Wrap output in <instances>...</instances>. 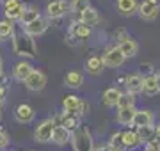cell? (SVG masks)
I'll return each instance as SVG.
<instances>
[{"label":"cell","mask_w":160,"mask_h":151,"mask_svg":"<svg viewBox=\"0 0 160 151\" xmlns=\"http://www.w3.org/2000/svg\"><path fill=\"white\" fill-rule=\"evenodd\" d=\"M12 37H14V52L18 53V55H23V57H36V43L34 39H32V36L27 34L25 30H22V32H18V34H12Z\"/></svg>","instance_id":"cell-1"},{"label":"cell","mask_w":160,"mask_h":151,"mask_svg":"<svg viewBox=\"0 0 160 151\" xmlns=\"http://www.w3.org/2000/svg\"><path fill=\"white\" fill-rule=\"evenodd\" d=\"M69 142L73 146V151H92V148H94L91 134L84 126L75 128L73 132H71V140Z\"/></svg>","instance_id":"cell-2"},{"label":"cell","mask_w":160,"mask_h":151,"mask_svg":"<svg viewBox=\"0 0 160 151\" xmlns=\"http://www.w3.org/2000/svg\"><path fill=\"white\" fill-rule=\"evenodd\" d=\"M46 16L50 20H59V18L66 16L71 11V2L69 0H52L46 4Z\"/></svg>","instance_id":"cell-3"},{"label":"cell","mask_w":160,"mask_h":151,"mask_svg":"<svg viewBox=\"0 0 160 151\" xmlns=\"http://www.w3.org/2000/svg\"><path fill=\"white\" fill-rule=\"evenodd\" d=\"M102 59H103L105 68H119V66H123V62L126 61L125 53L121 52V48L118 46V45L112 46V48H107L105 53L102 55Z\"/></svg>","instance_id":"cell-4"},{"label":"cell","mask_w":160,"mask_h":151,"mask_svg":"<svg viewBox=\"0 0 160 151\" xmlns=\"http://www.w3.org/2000/svg\"><path fill=\"white\" fill-rule=\"evenodd\" d=\"M53 128H55V119H45L38 124L34 132V139L36 142H52V135H53Z\"/></svg>","instance_id":"cell-5"},{"label":"cell","mask_w":160,"mask_h":151,"mask_svg":"<svg viewBox=\"0 0 160 151\" xmlns=\"http://www.w3.org/2000/svg\"><path fill=\"white\" fill-rule=\"evenodd\" d=\"M139 16L146 20V22H151V20H157L160 12V0H142L139 4Z\"/></svg>","instance_id":"cell-6"},{"label":"cell","mask_w":160,"mask_h":151,"mask_svg":"<svg viewBox=\"0 0 160 151\" xmlns=\"http://www.w3.org/2000/svg\"><path fill=\"white\" fill-rule=\"evenodd\" d=\"M48 25H50V18L48 16H38L36 20H32V22H29V23L23 25V30L27 32V34H30L32 37H38V36H43L48 30Z\"/></svg>","instance_id":"cell-7"},{"label":"cell","mask_w":160,"mask_h":151,"mask_svg":"<svg viewBox=\"0 0 160 151\" xmlns=\"http://www.w3.org/2000/svg\"><path fill=\"white\" fill-rule=\"evenodd\" d=\"M23 84H25V87L29 89V91H32V93L43 91L45 85H46V75L39 70H32V73L23 80Z\"/></svg>","instance_id":"cell-8"},{"label":"cell","mask_w":160,"mask_h":151,"mask_svg":"<svg viewBox=\"0 0 160 151\" xmlns=\"http://www.w3.org/2000/svg\"><path fill=\"white\" fill-rule=\"evenodd\" d=\"M34 116H36L34 109H32L30 105H27V103H20L16 107V110H14V119H16L18 123H22V124L32 123L34 121Z\"/></svg>","instance_id":"cell-9"},{"label":"cell","mask_w":160,"mask_h":151,"mask_svg":"<svg viewBox=\"0 0 160 151\" xmlns=\"http://www.w3.org/2000/svg\"><path fill=\"white\" fill-rule=\"evenodd\" d=\"M23 9H25V6L20 4V0H4V14H6V18H9L12 22L20 20Z\"/></svg>","instance_id":"cell-10"},{"label":"cell","mask_w":160,"mask_h":151,"mask_svg":"<svg viewBox=\"0 0 160 151\" xmlns=\"http://www.w3.org/2000/svg\"><path fill=\"white\" fill-rule=\"evenodd\" d=\"M135 105H130V107H123V109H118V116H116V121L123 124V126H133V117H135Z\"/></svg>","instance_id":"cell-11"},{"label":"cell","mask_w":160,"mask_h":151,"mask_svg":"<svg viewBox=\"0 0 160 151\" xmlns=\"http://www.w3.org/2000/svg\"><path fill=\"white\" fill-rule=\"evenodd\" d=\"M69 140H71V130H68L64 124H55L53 135H52V142L57 146H64L68 144Z\"/></svg>","instance_id":"cell-12"},{"label":"cell","mask_w":160,"mask_h":151,"mask_svg":"<svg viewBox=\"0 0 160 151\" xmlns=\"http://www.w3.org/2000/svg\"><path fill=\"white\" fill-rule=\"evenodd\" d=\"M118 46L121 48V52L125 53V57H126V59L135 57V55H137L139 46H137V43L132 39L130 36H123V37L118 41Z\"/></svg>","instance_id":"cell-13"},{"label":"cell","mask_w":160,"mask_h":151,"mask_svg":"<svg viewBox=\"0 0 160 151\" xmlns=\"http://www.w3.org/2000/svg\"><path fill=\"white\" fill-rule=\"evenodd\" d=\"M142 82H144V76L135 73V75H130L128 78L125 80V85H126V91L133 96H137L139 93H142Z\"/></svg>","instance_id":"cell-14"},{"label":"cell","mask_w":160,"mask_h":151,"mask_svg":"<svg viewBox=\"0 0 160 151\" xmlns=\"http://www.w3.org/2000/svg\"><path fill=\"white\" fill-rule=\"evenodd\" d=\"M80 22L86 23L87 27H94V25H98V22H100V14H98V11L94 7L87 6L84 11L80 12Z\"/></svg>","instance_id":"cell-15"},{"label":"cell","mask_w":160,"mask_h":151,"mask_svg":"<svg viewBox=\"0 0 160 151\" xmlns=\"http://www.w3.org/2000/svg\"><path fill=\"white\" fill-rule=\"evenodd\" d=\"M103 70H105V64H103L102 57L92 55V57H89L86 61V71L89 73V75H100Z\"/></svg>","instance_id":"cell-16"},{"label":"cell","mask_w":160,"mask_h":151,"mask_svg":"<svg viewBox=\"0 0 160 151\" xmlns=\"http://www.w3.org/2000/svg\"><path fill=\"white\" fill-rule=\"evenodd\" d=\"M116 6H118V11L123 16H132L139 9L137 0H116Z\"/></svg>","instance_id":"cell-17"},{"label":"cell","mask_w":160,"mask_h":151,"mask_svg":"<svg viewBox=\"0 0 160 151\" xmlns=\"http://www.w3.org/2000/svg\"><path fill=\"white\" fill-rule=\"evenodd\" d=\"M137 137L139 144H148L151 140H155V126L153 124H146V126H137Z\"/></svg>","instance_id":"cell-18"},{"label":"cell","mask_w":160,"mask_h":151,"mask_svg":"<svg viewBox=\"0 0 160 151\" xmlns=\"http://www.w3.org/2000/svg\"><path fill=\"white\" fill-rule=\"evenodd\" d=\"M142 93L146 96H155L158 93V85H157V75L153 73H148L144 76V82H142Z\"/></svg>","instance_id":"cell-19"},{"label":"cell","mask_w":160,"mask_h":151,"mask_svg":"<svg viewBox=\"0 0 160 151\" xmlns=\"http://www.w3.org/2000/svg\"><path fill=\"white\" fill-rule=\"evenodd\" d=\"M153 112L151 110H137L135 112V117H133V126H146V124H153Z\"/></svg>","instance_id":"cell-20"},{"label":"cell","mask_w":160,"mask_h":151,"mask_svg":"<svg viewBox=\"0 0 160 151\" xmlns=\"http://www.w3.org/2000/svg\"><path fill=\"white\" fill-rule=\"evenodd\" d=\"M32 66H30L29 62H25V61H22V62H18L16 66H14V70H12V76L16 78V80H20V82H23L27 76L32 73Z\"/></svg>","instance_id":"cell-21"},{"label":"cell","mask_w":160,"mask_h":151,"mask_svg":"<svg viewBox=\"0 0 160 151\" xmlns=\"http://www.w3.org/2000/svg\"><path fill=\"white\" fill-rule=\"evenodd\" d=\"M69 32L77 36V37H78V41H82V39H87V37L91 36V27H87L86 23H82V22L78 20V22L71 23V29H69Z\"/></svg>","instance_id":"cell-22"},{"label":"cell","mask_w":160,"mask_h":151,"mask_svg":"<svg viewBox=\"0 0 160 151\" xmlns=\"http://www.w3.org/2000/svg\"><path fill=\"white\" fill-rule=\"evenodd\" d=\"M119 96H121V91L118 87L105 89V93H103V96H102V98H103V105H105V107H116Z\"/></svg>","instance_id":"cell-23"},{"label":"cell","mask_w":160,"mask_h":151,"mask_svg":"<svg viewBox=\"0 0 160 151\" xmlns=\"http://www.w3.org/2000/svg\"><path fill=\"white\" fill-rule=\"evenodd\" d=\"M61 124H64L68 130L73 132L75 128L80 126V116L78 114H71V112H64L61 116Z\"/></svg>","instance_id":"cell-24"},{"label":"cell","mask_w":160,"mask_h":151,"mask_svg":"<svg viewBox=\"0 0 160 151\" xmlns=\"http://www.w3.org/2000/svg\"><path fill=\"white\" fill-rule=\"evenodd\" d=\"M64 84L66 87L69 89H78L82 84H84V76L80 75L78 71H69L68 75L64 76Z\"/></svg>","instance_id":"cell-25"},{"label":"cell","mask_w":160,"mask_h":151,"mask_svg":"<svg viewBox=\"0 0 160 151\" xmlns=\"http://www.w3.org/2000/svg\"><path fill=\"white\" fill-rule=\"evenodd\" d=\"M82 100L78 96H75V94H69L66 98L62 100V107H64V112H71V114H77L78 112V105Z\"/></svg>","instance_id":"cell-26"},{"label":"cell","mask_w":160,"mask_h":151,"mask_svg":"<svg viewBox=\"0 0 160 151\" xmlns=\"http://www.w3.org/2000/svg\"><path fill=\"white\" fill-rule=\"evenodd\" d=\"M121 144L125 148H133V146L139 144V137H137V132L133 130H125L121 132Z\"/></svg>","instance_id":"cell-27"},{"label":"cell","mask_w":160,"mask_h":151,"mask_svg":"<svg viewBox=\"0 0 160 151\" xmlns=\"http://www.w3.org/2000/svg\"><path fill=\"white\" fill-rule=\"evenodd\" d=\"M14 34V23L12 20L6 18V20H0V39H9Z\"/></svg>","instance_id":"cell-28"},{"label":"cell","mask_w":160,"mask_h":151,"mask_svg":"<svg viewBox=\"0 0 160 151\" xmlns=\"http://www.w3.org/2000/svg\"><path fill=\"white\" fill-rule=\"evenodd\" d=\"M38 16H41V14L36 7H25L22 12V16H20V22L25 25V23H29V22H32V20H36Z\"/></svg>","instance_id":"cell-29"},{"label":"cell","mask_w":160,"mask_h":151,"mask_svg":"<svg viewBox=\"0 0 160 151\" xmlns=\"http://www.w3.org/2000/svg\"><path fill=\"white\" fill-rule=\"evenodd\" d=\"M130 105H133V94H130V93L123 94L121 93V96H119V100H118L116 107H118V109H123V107H130Z\"/></svg>","instance_id":"cell-30"},{"label":"cell","mask_w":160,"mask_h":151,"mask_svg":"<svg viewBox=\"0 0 160 151\" xmlns=\"http://www.w3.org/2000/svg\"><path fill=\"white\" fill-rule=\"evenodd\" d=\"M89 6V2H87V0H71V11L73 12H82L84 11V9H86V7Z\"/></svg>","instance_id":"cell-31"},{"label":"cell","mask_w":160,"mask_h":151,"mask_svg":"<svg viewBox=\"0 0 160 151\" xmlns=\"http://www.w3.org/2000/svg\"><path fill=\"white\" fill-rule=\"evenodd\" d=\"M7 144H9V135L4 130H0V149H4Z\"/></svg>","instance_id":"cell-32"},{"label":"cell","mask_w":160,"mask_h":151,"mask_svg":"<svg viewBox=\"0 0 160 151\" xmlns=\"http://www.w3.org/2000/svg\"><path fill=\"white\" fill-rule=\"evenodd\" d=\"M144 151H160V144H157V142L151 140V142L146 144V149H144Z\"/></svg>","instance_id":"cell-33"},{"label":"cell","mask_w":160,"mask_h":151,"mask_svg":"<svg viewBox=\"0 0 160 151\" xmlns=\"http://www.w3.org/2000/svg\"><path fill=\"white\" fill-rule=\"evenodd\" d=\"M6 94H7V85H0V105L6 101Z\"/></svg>","instance_id":"cell-34"},{"label":"cell","mask_w":160,"mask_h":151,"mask_svg":"<svg viewBox=\"0 0 160 151\" xmlns=\"http://www.w3.org/2000/svg\"><path fill=\"white\" fill-rule=\"evenodd\" d=\"M109 151H125V146H109Z\"/></svg>","instance_id":"cell-35"},{"label":"cell","mask_w":160,"mask_h":151,"mask_svg":"<svg viewBox=\"0 0 160 151\" xmlns=\"http://www.w3.org/2000/svg\"><path fill=\"white\" fill-rule=\"evenodd\" d=\"M92 151H109V146H98V148H92Z\"/></svg>","instance_id":"cell-36"},{"label":"cell","mask_w":160,"mask_h":151,"mask_svg":"<svg viewBox=\"0 0 160 151\" xmlns=\"http://www.w3.org/2000/svg\"><path fill=\"white\" fill-rule=\"evenodd\" d=\"M155 137H157V139L160 140V123L157 124V126H155Z\"/></svg>","instance_id":"cell-37"},{"label":"cell","mask_w":160,"mask_h":151,"mask_svg":"<svg viewBox=\"0 0 160 151\" xmlns=\"http://www.w3.org/2000/svg\"><path fill=\"white\" fill-rule=\"evenodd\" d=\"M157 85H158V93H160V73L157 75Z\"/></svg>","instance_id":"cell-38"},{"label":"cell","mask_w":160,"mask_h":151,"mask_svg":"<svg viewBox=\"0 0 160 151\" xmlns=\"http://www.w3.org/2000/svg\"><path fill=\"white\" fill-rule=\"evenodd\" d=\"M0 119H2V109H0Z\"/></svg>","instance_id":"cell-39"}]
</instances>
